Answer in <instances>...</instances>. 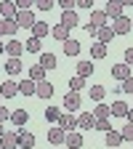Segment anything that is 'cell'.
Returning <instances> with one entry per match:
<instances>
[{
  "mask_svg": "<svg viewBox=\"0 0 133 149\" xmlns=\"http://www.w3.org/2000/svg\"><path fill=\"white\" fill-rule=\"evenodd\" d=\"M35 6H37V11H51L53 8V0H37Z\"/></svg>",
  "mask_w": 133,
  "mask_h": 149,
  "instance_id": "obj_40",
  "label": "cell"
},
{
  "mask_svg": "<svg viewBox=\"0 0 133 149\" xmlns=\"http://www.w3.org/2000/svg\"><path fill=\"white\" fill-rule=\"evenodd\" d=\"M104 141H107V146H109V149H115V146H120V144H123V133H120V130H109V133L104 136Z\"/></svg>",
  "mask_w": 133,
  "mask_h": 149,
  "instance_id": "obj_18",
  "label": "cell"
},
{
  "mask_svg": "<svg viewBox=\"0 0 133 149\" xmlns=\"http://www.w3.org/2000/svg\"><path fill=\"white\" fill-rule=\"evenodd\" d=\"M80 22H77V13L75 11H64L61 13V27H67V29H72V27H77Z\"/></svg>",
  "mask_w": 133,
  "mask_h": 149,
  "instance_id": "obj_16",
  "label": "cell"
},
{
  "mask_svg": "<svg viewBox=\"0 0 133 149\" xmlns=\"http://www.w3.org/2000/svg\"><path fill=\"white\" fill-rule=\"evenodd\" d=\"M91 59H107V45H101V43H96V45H91Z\"/></svg>",
  "mask_w": 133,
  "mask_h": 149,
  "instance_id": "obj_27",
  "label": "cell"
},
{
  "mask_svg": "<svg viewBox=\"0 0 133 149\" xmlns=\"http://www.w3.org/2000/svg\"><path fill=\"white\" fill-rule=\"evenodd\" d=\"M35 96H40V99H51V96H53V85H51L48 80L37 83V93H35Z\"/></svg>",
  "mask_w": 133,
  "mask_h": 149,
  "instance_id": "obj_21",
  "label": "cell"
},
{
  "mask_svg": "<svg viewBox=\"0 0 133 149\" xmlns=\"http://www.w3.org/2000/svg\"><path fill=\"white\" fill-rule=\"evenodd\" d=\"M45 35H48V24H45V22H37V24L32 27V37H37V40H43Z\"/></svg>",
  "mask_w": 133,
  "mask_h": 149,
  "instance_id": "obj_28",
  "label": "cell"
},
{
  "mask_svg": "<svg viewBox=\"0 0 133 149\" xmlns=\"http://www.w3.org/2000/svg\"><path fill=\"white\" fill-rule=\"evenodd\" d=\"M109 27H112V32H115V35H128L130 27H133V22H130L128 16H117V19H112Z\"/></svg>",
  "mask_w": 133,
  "mask_h": 149,
  "instance_id": "obj_1",
  "label": "cell"
},
{
  "mask_svg": "<svg viewBox=\"0 0 133 149\" xmlns=\"http://www.w3.org/2000/svg\"><path fill=\"white\" fill-rule=\"evenodd\" d=\"M56 3L61 6V11H75L77 8V0H56Z\"/></svg>",
  "mask_w": 133,
  "mask_h": 149,
  "instance_id": "obj_35",
  "label": "cell"
},
{
  "mask_svg": "<svg viewBox=\"0 0 133 149\" xmlns=\"http://www.w3.org/2000/svg\"><path fill=\"white\" fill-rule=\"evenodd\" d=\"M115 91H123V93H133V77H128L125 83H120V88H115Z\"/></svg>",
  "mask_w": 133,
  "mask_h": 149,
  "instance_id": "obj_38",
  "label": "cell"
},
{
  "mask_svg": "<svg viewBox=\"0 0 133 149\" xmlns=\"http://www.w3.org/2000/svg\"><path fill=\"white\" fill-rule=\"evenodd\" d=\"M85 88V77H77V74H75V77L69 80V91H75V93H80Z\"/></svg>",
  "mask_w": 133,
  "mask_h": 149,
  "instance_id": "obj_33",
  "label": "cell"
},
{
  "mask_svg": "<svg viewBox=\"0 0 133 149\" xmlns=\"http://www.w3.org/2000/svg\"><path fill=\"white\" fill-rule=\"evenodd\" d=\"M0 149H3V146H0Z\"/></svg>",
  "mask_w": 133,
  "mask_h": 149,
  "instance_id": "obj_49",
  "label": "cell"
},
{
  "mask_svg": "<svg viewBox=\"0 0 133 149\" xmlns=\"http://www.w3.org/2000/svg\"><path fill=\"white\" fill-rule=\"evenodd\" d=\"M120 133H123V141H133V123H128Z\"/></svg>",
  "mask_w": 133,
  "mask_h": 149,
  "instance_id": "obj_36",
  "label": "cell"
},
{
  "mask_svg": "<svg viewBox=\"0 0 133 149\" xmlns=\"http://www.w3.org/2000/svg\"><path fill=\"white\" fill-rule=\"evenodd\" d=\"M96 130H104V133H109V130H112V123H109V120H96Z\"/></svg>",
  "mask_w": 133,
  "mask_h": 149,
  "instance_id": "obj_39",
  "label": "cell"
},
{
  "mask_svg": "<svg viewBox=\"0 0 133 149\" xmlns=\"http://www.w3.org/2000/svg\"><path fill=\"white\" fill-rule=\"evenodd\" d=\"M109 115H112V107H107V104H99L93 109V117L96 120H109Z\"/></svg>",
  "mask_w": 133,
  "mask_h": 149,
  "instance_id": "obj_23",
  "label": "cell"
},
{
  "mask_svg": "<svg viewBox=\"0 0 133 149\" xmlns=\"http://www.w3.org/2000/svg\"><path fill=\"white\" fill-rule=\"evenodd\" d=\"M91 6H93V0H77V8H88L91 11Z\"/></svg>",
  "mask_w": 133,
  "mask_h": 149,
  "instance_id": "obj_43",
  "label": "cell"
},
{
  "mask_svg": "<svg viewBox=\"0 0 133 149\" xmlns=\"http://www.w3.org/2000/svg\"><path fill=\"white\" fill-rule=\"evenodd\" d=\"M0 146L3 149H19V130H6L0 136Z\"/></svg>",
  "mask_w": 133,
  "mask_h": 149,
  "instance_id": "obj_4",
  "label": "cell"
},
{
  "mask_svg": "<svg viewBox=\"0 0 133 149\" xmlns=\"http://www.w3.org/2000/svg\"><path fill=\"white\" fill-rule=\"evenodd\" d=\"M104 96H107V88H104V85H91V99H93V101L101 104Z\"/></svg>",
  "mask_w": 133,
  "mask_h": 149,
  "instance_id": "obj_26",
  "label": "cell"
},
{
  "mask_svg": "<svg viewBox=\"0 0 133 149\" xmlns=\"http://www.w3.org/2000/svg\"><path fill=\"white\" fill-rule=\"evenodd\" d=\"M0 93H3V99H13L16 93H19V83H13V80H6L3 85H0Z\"/></svg>",
  "mask_w": 133,
  "mask_h": 149,
  "instance_id": "obj_13",
  "label": "cell"
},
{
  "mask_svg": "<svg viewBox=\"0 0 133 149\" xmlns=\"http://www.w3.org/2000/svg\"><path fill=\"white\" fill-rule=\"evenodd\" d=\"M83 104L80 99V93H75V91H67V96H64V112H77Z\"/></svg>",
  "mask_w": 133,
  "mask_h": 149,
  "instance_id": "obj_3",
  "label": "cell"
},
{
  "mask_svg": "<svg viewBox=\"0 0 133 149\" xmlns=\"http://www.w3.org/2000/svg\"><path fill=\"white\" fill-rule=\"evenodd\" d=\"M112 37H115V32H112V27L107 24V27H101L99 32H96V40L101 43V45H107V43H112Z\"/></svg>",
  "mask_w": 133,
  "mask_h": 149,
  "instance_id": "obj_19",
  "label": "cell"
},
{
  "mask_svg": "<svg viewBox=\"0 0 133 149\" xmlns=\"http://www.w3.org/2000/svg\"><path fill=\"white\" fill-rule=\"evenodd\" d=\"M40 67L43 69H56V56L53 53H43L40 56Z\"/></svg>",
  "mask_w": 133,
  "mask_h": 149,
  "instance_id": "obj_29",
  "label": "cell"
},
{
  "mask_svg": "<svg viewBox=\"0 0 133 149\" xmlns=\"http://www.w3.org/2000/svg\"><path fill=\"white\" fill-rule=\"evenodd\" d=\"M128 67H133V48H125V59H123Z\"/></svg>",
  "mask_w": 133,
  "mask_h": 149,
  "instance_id": "obj_41",
  "label": "cell"
},
{
  "mask_svg": "<svg viewBox=\"0 0 133 149\" xmlns=\"http://www.w3.org/2000/svg\"><path fill=\"white\" fill-rule=\"evenodd\" d=\"M3 133H6V128H3V123H0V136H3Z\"/></svg>",
  "mask_w": 133,
  "mask_h": 149,
  "instance_id": "obj_47",
  "label": "cell"
},
{
  "mask_svg": "<svg viewBox=\"0 0 133 149\" xmlns=\"http://www.w3.org/2000/svg\"><path fill=\"white\" fill-rule=\"evenodd\" d=\"M56 125L69 133V130H75V128H77V117H75L72 112H61V117H59V123H56Z\"/></svg>",
  "mask_w": 133,
  "mask_h": 149,
  "instance_id": "obj_7",
  "label": "cell"
},
{
  "mask_svg": "<svg viewBox=\"0 0 133 149\" xmlns=\"http://www.w3.org/2000/svg\"><path fill=\"white\" fill-rule=\"evenodd\" d=\"M6 53L11 56V59H19V56L24 53V43H19V40H13V37H11V40L6 43Z\"/></svg>",
  "mask_w": 133,
  "mask_h": 149,
  "instance_id": "obj_11",
  "label": "cell"
},
{
  "mask_svg": "<svg viewBox=\"0 0 133 149\" xmlns=\"http://www.w3.org/2000/svg\"><path fill=\"white\" fill-rule=\"evenodd\" d=\"M0 99H3V93H0Z\"/></svg>",
  "mask_w": 133,
  "mask_h": 149,
  "instance_id": "obj_48",
  "label": "cell"
},
{
  "mask_svg": "<svg viewBox=\"0 0 133 149\" xmlns=\"http://www.w3.org/2000/svg\"><path fill=\"white\" fill-rule=\"evenodd\" d=\"M29 80H32V83H43V80H45V69H43L40 64L32 67V69H29Z\"/></svg>",
  "mask_w": 133,
  "mask_h": 149,
  "instance_id": "obj_25",
  "label": "cell"
},
{
  "mask_svg": "<svg viewBox=\"0 0 133 149\" xmlns=\"http://www.w3.org/2000/svg\"><path fill=\"white\" fill-rule=\"evenodd\" d=\"M3 35H6V22L0 19V37H3Z\"/></svg>",
  "mask_w": 133,
  "mask_h": 149,
  "instance_id": "obj_44",
  "label": "cell"
},
{
  "mask_svg": "<svg viewBox=\"0 0 133 149\" xmlns=\"http://www.w3.org/2000/svg\"><path fill=\"white\" fill-rule=\"evenodd\" d=\"M16 24H19V27H24V29H27V27L32 29V27L37 24V19H35L32 8H29V11H19V13H16Z\"/></svg>",
  "mask_w": 133,
  "mask_h": 149,
  "instance_id": "obj_5",
  "label": "cell"
},
{
  "mask_svg": "<svg viewBox=\"0 0 133 149\" xmlns=\"http://www.w3.org/2000/svg\"><path fill=\"white\" fill-rule=\"evenodd\" d=\"M77 128H80V130L96 128V117H93V112H80V115H77Z\"/></svg>",
  "mask_w": 133,
  "mask_h": 149,
  "instance_id": "obj_8",
  "label": "cell"
},
{
  "mask_svg": "<svg viewBox=\"0 0 133 149\" xmlns=\"http://www.w3.org/2000/svg\"><path fill=\"white\" fill-rule=\"evenodd\" d=\"M6 120H11V112H8L3 104H0V123H6Z\"/></svg>",
  "mask_w": 133,
  "mask_h": 149,
  "instance_id": "obj_42",
  "label": "cell"
},
{
  "mask_svg": "<svg viewBox=\"0 0 133 149\" xmlns=\"http://www.w3.org/2000/svg\"><path fill=\"white\" fill-rule=\"evenodd\" d=\"M48 141H51L53 146H59V144H64V141H67V130H61L59 125H53V128L48 130Z\"/></svg>",
  "mask_w": 133,
  "mask_h": 149,
  "instance_id": "obj_10",
  "label": "cell"
},
{
  "mask_svg": "<svg viewBox=\"0 0 133 149\" xmlns=\"http://www.w3.org/2000/svg\"><path fill=\"white\" fill-rule=\"evenodd\" d=\"M128 112H130V107L125 101H115L112 104V117H125L128 120Z\"/></svg>",
  "mask_w": 133,
  "mask_h": 149,
  "instance_id": "obj_17",
  "label": "cell"
},
{
  "mask_svg": "<svg viewBox=\"0 0 133 149\" xmlns=\"http://www.w3.org/2000/svg\"><path fill=\"white\" fill-rule=\"evenodd\" d=\"M59 117H61V109L59 107H48L45 109V120L48 123H59Z\"/></svg>",
  "mask_w": 133,
  "mask_h": 149,
  "instance_id": "obj_32",
  "label": "cell"
},
{
  "mask_svg": "<svg viewBox=\"0 0 133 149\" xmlns=\"http://www.w3.org/2000/svg\"><path fill=\"white\" fill-rule=\"evenodd\" d=\"M51 35L56 37V40H61V43H67V40H69V29H67V27H61V24H56V27L51 29Z\"/></svg>",
  "mask_w": 133,
  "mask_h": 149,
  "instance_id": "obj_22",
  "label": "cell"
},
{
  "mask_svg": "<svg viewBox=\"0 0 133 149\" xmlns=\"http://www.w3.org/2000/svg\"><path fill=\"white\" fill-rule=\"evenodd\" d=\"M128 123H133V109H130V112H128Z\"/></svg>",
  "mask_w": 133,
  "mask_h": 149,
  "instance_id": "obj_46",
  "label": "cell"
},
{
  "mask_svg": "<svg viewBox=\"0 0 133 149\" xmlns=\"http://www.w3.org/2000/svg\"><path fill=\"white\" fill-rule=\"evenodd\" d=\"M24 48H27L29 53H40V40H37V37H29V40L24 43Z\"/></svg>",
  "mask_w": 133,
  "mask_h": 149,
  "instance_id": "obj_34",
  "label": "cell"
},
{
  "mask_svg": "<svg viewBox=\"0 0 133 149\" xmlns=\"http://www.w3.org/2000/svg\"><path fill=\"white\" fill-rule=\"evenodd\" d=\"M27 120H29V112H27V109H16V112H11V123H13V125L22 128Z\"/></svg>",
  "mask_w": 133,
  "mask_h": 149,
  "instance_id": "obj_20",
  "label": "cell"
},
{
  "mask_svg": "<svg viewBox=\"0 0 133 149\" xmlns=\"http://www.w3.org/2000/svg\"><path fill=\"white\" fill-rule=\"evenodd\" d=\"M35 146V136L29 130H19V149H32Z\"/></svg>",
  "mask_w": 133,
  "mask_h": 149,
  "instance_id": "obj_14",
  "label": "cell"
},
{
  "mask_svg": "<svg viewBox=\"0 0 133 149\" xmlns=\"http://www.w3.org/2000/svg\"><path fill=\"white\" fill-rule=\"evenodd\" d=\"M19 93H22V96H35V93H37V83H32L29 77H24L22 83H19Z\"/></svg>",
  "mask_w": 133,
  "mask_h": 149,
  "instance_id": "obj_12",
  "label": "cell"
},
{
  "mask_svg": "<svg viewBox=\"0 0 133 149\" xmlns=\"http://www.w3.org/2000/svg\"><path fill=\"white\" fill-rule=\"evenodd\" d=\"M19 29H22V27L16 24V19H13V22H6V35H11V37H13V35H16Z\"/></svg>",
  "mask_w": 133,
  "mask_h": 149,
  "instance_id": "obj_37",
  "label": "cell"
},
{
  "mask_svg": "<svg viewBox=\"0 0 133 149\" xmlns=\"http://www.w3.org/2000/svg\"><path fill=\"white\" fill-rule=\"evenodd\" d=\"M125 6H130V0H109L107 8H104V13L112 16V19H117V16H123V8Z\"/></svg>",
  "mask_w": 133,
  "mask_h": 149,
  "instance_id": "obj_2",
  "label": "cell"
},
{
  "mask_svg": "<svg viewBox=\"0 0 133 149\" xmlns=\"http://www.w3.org/2000/svg\"><path fill=\"white\" fill-rule=\"evenodd\" d=\"M64 144H67L69 149H80V146H83V133H77V130H69Z\"/></svg>",
  "mask_w": 133,
  "mask_h": 149,
  "instance_id": "obj_15",
  "label": "cell"
},
{
  "mask_svg": "<svg viewBox=\"0 0 133 149\" xmlns=\"http://www.w3.org/2000/svg\"><path fill=\"white\" fill-rule=\"evenodd\" d=\"M112 77H115V80H120V83H125V80L130 77V67H128L125 61L115 64V67H112Z\"/></svg>",
  "mask_w": 133,
  "mask_h": 149,
  "instance_id": "obj_9",
  "label": "cell"
},
{
  "mask_svg": "<svg viewBox=\"0 0 133 149\" xmlns=\"http://www.w3.org/2000/svg\"><path fill=\"white\" fill-rule=\"evenodd\" d=\"M16 13H19L16 3H11V0H3V3H0V16H3V22H13Z\"/></svg>",
  "mask_w": 133,
  "mask_h": 149,
  "instance_id": "obj_6",
  "label": "cell"
},
{
  "mask_svg": "<svg viewBox=\"0 0 133 149\" xmlns=\"http://www.w3.org/2000/svg\"><path fill=\"white\" fill-rule=\"evenodd\" d=\"M22 67H24L22 59H8V61H6V72H8V74H19V72H22Z\"/></svg>",
  "mask_w": 133,
  "mask_h": 149,
  "instance_id": "obj_24",
  "label": "cell"
},
{
  "mask_svg": "<svg viewBox=\"0 0 133 149\" xmlns=\"http://www.w3.org/2000/svg\"><path fill=\"white\" fill-rule=\"evenodd\" d=\"M6 53V45H3V40H0V56H3Z\"/></svg>",
  "mask_w": 133,
  "mask_h": 149,
  "instance_id": "obj_45",
  "label": "cell"
},
{
  "mask_svg": "<svg viewBox=\"0 0 133 149\" xmlns=\"http://www.w3.org/2000/svg\"><path fill=\"white\" fill-rule=\"evenodd\" d=\"M64 53H67V56H77V53H80V43H77V40H67V43H64Z\"/></svg>",
  "mask_w": 133,
  "mask_h": 149,
  "instance_id": "obj_31",
  "label": "cell"
},
{
  "mask_svg": "<svg viewBox=\"0 0 133 149\" xmlns=\"http://www.w3.org/2000/svg\"><path fill=\"white\" fill-rule=\"evenodd\" d=\"M93 74V64L91 61H77V77H88Z\"/></svg>",
  "mask_w": 133,
  "mask_h": 149,
  "instance_id": "obj_30",
  "label": "cell"
}]
</instances>
